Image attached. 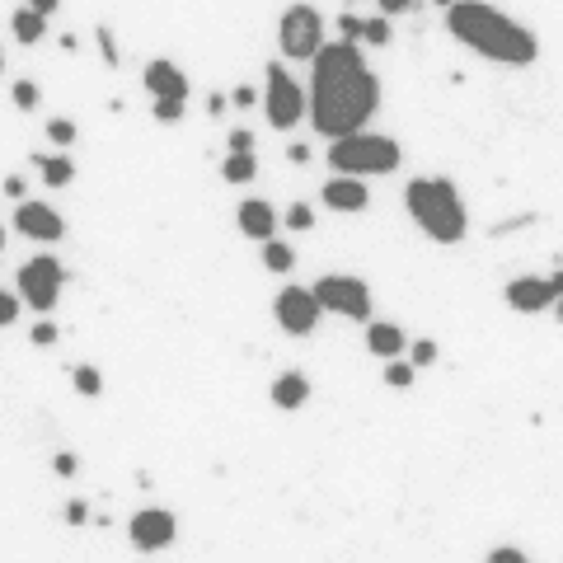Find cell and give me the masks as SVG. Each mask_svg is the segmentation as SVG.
Masks as SVG:
<instances>
[{
  "mask_svg": "<svg viewBox=\"0 0 563 563\" xmlns=\"http://www.w3.org/2000/svg\"><path fill=\"white\" fill-rule=\"evenodd\" d=\"M315 76H310V113L320 137H348L362 132L376 104H381V80L371 76L366 57L357 52V43H324L315 52Z\"/></svg>",
  "mask_w": 563,
  "mask_h": 563,
  "instance_id": "1",
  "label": "cell"
},
{
  "mask_svg": "<svg viewBox=\"0 0 563 563\" xmlns=\"http://www.w3.org/2000/svg\"><path fill=\"white\" fill-rule=\"evenodd\" d=\"M446 29L456 43H465L488 61H503V66H531L540 57V38L531 29H521L517 19H507L503 10L484 5V0L446 5Z\"/></svg>",
  "mask_w": 563,
  "mask_h": 563,
  "instance_id": "2",
  "label": "cell"
},
{
  "mask_svg": "<svg viewBox=\"0 0 563 563\" xmlns=\"http://www.w3.org/2000/svg\"><path fill=\"white\" fill-rule=\"evenodd\" d=\"M404 202H409V216L437 244H460L465 240L470 216H465V202H460V193H456V183L451 179H413L409 188H404Z\"/></svg>",
  "mask_w": 563,
  "mask_h": 563,
  "instance_id": "3",
  "label": "cell"
},
{
  "mask_svg": "<svg viewBox=\"0 0 563 563\" xmlns=\"http://www.w3.org/2000/svg\"><path fill=\"white\" fill-rule=\"evenodd\" d=\"M404 165L399 141L381 137V132H348V137L329 141V169L352 174V179H371V174H395Z\"/></svg>",
  "mask_w": 563,
  "mask_h": 563,
  "instance_id": "4",
  "label": "cell"
},
{
  "mask_svg": "<svg viewBox=\"0 0 563 563\" xmlns=\"http://www.w3.org/2000/svg\"><path fill=\"white\" fill-rule=\"evenodd\" d=\"M263 113H268V122H273L277 132L296 127V122L310 113V99H305V90L287 76V66H277V61L268 66V76H263Z\"/></svg>",
  "mask_w": 563,
  "mask_h": 563,
  "instance_id": "5",
  "label": "cell"
},
{
  "mask_svg": "<svg viewBox=\"0 0 563 563\" xmlns=\"http://www.w3.org/2000/svg\"><path fill=\"white\" fill-rule=\"evenodd\" d=\"M277 43H282V57L310 61L324 47V19L315 5H287V15L277 24Z\"/></svg>",
  "mask_w": 563,
  "mask_h": 563,
  "instance_id": "6",
  "label": "cell"
},
{
  "mask_svg": "<svg viewBox=\"0 0 563 563\" xmlns=\"http://www.w3.org/2000/svg\"><path fill=\"white\" fill-rule=\"evenodd\" d=\"M315 301L329 315H343V320H371V287L362 277L348 273H329L315 282Z\"/></svg>",
  "mask_w": 563,
  "mask_h": 563,
  "instance_id": "7",
  "label": "cell"
},
{
  "mask_svg": "<svg viewBox=\"0 0 563 563\" xmlns=\"http://www.w3.org/2000/svg\"><path fill=\"white\" fill-rule=\"evenodd\" d=\"M61 282H66V268L52 254H38V259H29L19 268V301L33 305L38 315H47L61 301Z\"/></svg>",
  "mask_w": 563,
  "mask_h": 563,
  "instance_id": "8",
  "label": "cell"
},
{
  "mask_svg": "<svg viewBox=\"0 0 563 563\" xmlns=\"http://www.w3.org/2000/svg\"><path fill=\"white\" fill-rule=\"evenodd\" d=\"M273 315L277 324H282V334L291 338H305L315 334V324H320V301H315V291H301V287H282L273 301Z\"/></svg>",
  "mask_w": 563,
  "mask_h": 563,
  "instance_id": "9",
  "label": "cell"
},
{
  "mask_svg": "<svg viewBox=\"0 0 563 563\" xmlns=\"http://www.w3.org/2000/svg\"><path fill=\"white\" fill-rule=\"evenodd\" d=\"M127 535H132V545H137L141 554H155V549L174 545L179 521H174V512H165V507H141L137 517H132V526H127Z\"/></svg>",
  "mask_w": 563,
  "mask_h": 563,
  "instance_id": "10",
  "label": "cell"
},
{
  "mask_svg": "<svg viewBox=\"0 0 563 563\" xmlns=\"http://www.w3.org/2000/svg\"><path fill=\"white\" fill-rule=\"evenodd\" d=\"M15 230L24 240H38V244H57L66 235V221L57 216V207H47V202H24L19 198L15 207Z\"/></svg>",
  "mask_w": 563,
  "mask_h": 563,
  "instance_id": "11",
  "label": "cell"
},
{
  "mask_svg": "<svg viewBox=\"0 0 563 563\" xmlns=\"http://www.w3.org/2000/svg\"><path fill=\"white\" fill-rule=\"evenodd\" d=\"M507 305H512L517 315H535V310H549V305H554L549 277H512V282H507Z\"/></svg>",
  "mask_w": 563,
  "mask_h": 563,
  "instance_id": "12",
  "label": "cell"
},
{
  "mask_svg": "<svg viewBox=\"0 0 563 563\" xmlns=\"http://www.w3.org/2000/svg\"><path fill=\"white\" fill-rule=\"evenodd\" d=\"M324 207H334V212H366V202H371V193H366V179H352V174H334V179L324 183Z\"/></svg>",
  "mask_w": 563,
  "mask_h": 563,
  "instance_id": "13",
  "label": "cell"
},
{
  "mask_svg": "<svg viewBox=\"0 0 563 563\" xmlns=\"http://www.w3.org/2000/svg\"><path fill=\"white\" fill-rule=\"evenodd\" d=\"M146 90H151L155 99H188V76H183L169 57H155L151 66H146Z\"/></svg>",
  "mask_w": 563,
  "mask_h": 563,
  "instance_id": "14",
  "label": "cell"
},
{
  "mask_svg": "<svg viewBox=\"0 0 563 563\" xmlns=\"http://www.w3.org/2000/svg\"><path fill=\"white\" fill-rule=\"evenodd\" d=\"M240 230L249 235V240H268L277 230V212L268 207V202H259V198H249V202H240Z\"/></svg>",
  "mask_w": 563,
  "mask_h": 563,
  "instance_id": "15",
  "label": "cell"
},
{
  "mask_svg": "<svg viewBox=\"0 0 563 563\" xmlns=\"http://www.w3.org/2000/svg\"><path fill=\"white\" fill-rule=\"evenodd\" d=\"M366 348L376 352V357H404L409 338H404V329H399V324L371 320V324H366Z\"/></svg>",
  "mask_w": 563,
  "mask_h": 563,
  "instance_id": "16",
  "label": "cell"
},
{
  "mask_svg": "<svg viewBox=\"0 0 563 563\" xmlns=\"http://www.w3.org/2000/svg\"><path fill=\"white\" fill-rule=\"evenodd\" d=\"M305 399H310V381H305L301 371H287V376H277L273 381V404L277 409H301Z\"/></svg>",
  "mask_w": 563,
  "mask_h": 563,
  "instance_id": "17",
  "label": "cell"
},
{
  "mask_svg": "<svg viewBox=\"0 0 563 563\" xmlns=\"http://www.w3.org/2000/svg\"><path fill=\"white\" fill-rule=\"evenodd\" d=\"M38 179L47 188H66V183L76 179V160L71 155H38Z\"/></svg>",
  "mask_w": 563,
  "mask_h": 563,
  "instance_id": "18",
  "label": "cell"
},
{
  "mask_svg": "<svg viewBox=\"0 0 563 563\" xmlns=\"http://www.w3.org/2000/svg\"><path fill=\"white\" fill-rule=\"evenodd\" d=\"M10 29H15V43L33 47V43H43V33H47V15H38V10H15V19H10Z\"/></svg>",
  "mask_w": 563,
  "mask_h": 563,
  "instance_id": "19",
  "label": "cell"
},
{
  "mask_svg": "<svg viewBox=\"0 0 563 563\" xmlns=\"http://www.w3.org/2000/svg\"><path fill=\"white\" fill-rule=\"evenodd\" d=\"M254 174H259L254 151H230L226 160H221V179H226V183H249Z\"/></svg>",
  "mask_w": 563,
  "mask_h": 563,
  "instance_id": "20",
  "label": "cell"
},
{
  "mask_svg": "<svg viewBox=\"0 0 563 563\" xmlns=\"http://www.w3.org/2000/svg\"><path fill=\"white\" fill-rule=\"evenodd\" d=\"M263 268H268V273H291V268H296V249L268 235V240H263Z\"/></svg>",
  "mask_w": 563,
  "mask_h": 563,
  "instance_id": "21",
  "label": "cell"
},
{
  "mask_svg": "<svg viewBox=\"0 0 563 563\" xmlns=\"http://www.w3.org/2000/svg\"><path fill=\"white\" fill-rule=\"evenodd\" d=\"M413 371H418L413 362H404V357H390V366H385V385H390V390H409Z\"/></svg>",
  "mask_w": 563,
  "mask_h": 563,
  "instance_id": "22",
  "label": "cell"
},
{
  "mask_svg": "<svg viewBox=\"0 0 563 563\" xmlns=\"http://www.w3.org/2000/svg\"><path fill=\"white\" fill-rule=\"evenodd\" d=\"M71 381H76V390H80L85 399H94L99 390H104V376H99L94 366H76V371H71Z\"/></svg>",
  "mask_w": 563,
  "mask_h": 563,
  "instance_id": "23",
  "label": "cell"
},
{
  "mask_svg": "<svg viewBox=\"0 0 563 563\" xmlns=\"http://www.w3.org/2000/svg\"><path fill=\"white\" fill-rule=\"evenodd\" d=\"M390 38H395V33H390V19H362V43H376V47H385L390 43Z\"/></svg>",
  "mask_w": 563,
  "mask_h": 563,
  "instance_id": "24",
  "label": "cell"
},
{
  "mask_svg": "<svg viewBox=\"0 0 563 563\" xmlns=\"http://www.w3.org/2000/svg\"><path fill=\"white\" fill-rule=\"evenodd\" d=\"M15 108L19 113H33V108H38V99H43V94H38V85H33V80H15Z\"/></svg>",
  "mask_w": 563,
  "mask_h": 563,
  "instance_id": "25",
  "label": "cell"
},
{
  "mask_svg": "<svg viewBox=\"0 0 563 563\" xmlns=\"http://www.w3.org/2000/svg\"><path fill=\"white\" fill-rule=\"evenodd\" d=\"M47 137L57 141L61 151H66V146H76V122H66V118H52V122H47Z\"/></svg>",
  "mask_w": 563,
  "mask_h": 563,
  "instance_id": "26",
  "label": "cell"
},
{
  "mask_svg": "<svg viewBox=\"0 0 563 563\" xmlns=\"http://www.w3.org/2000/svg\"><path fill=\"white\" fill-rule=\"evenodd\" d=\"M94 38H99V52H104V66H118V38H113V29H108V24H99V29H94Z\"/></svg>",
  "mask_w": 563,
  "mask_h": 563,
  "instance_id": "27",
  "label": "cell"
},
{
  "mask_svg": "<svg viewBox=\"0 0 563 563\" xmlns=\"http://www.w3.org/2000/svg\"><path fill=\"white\" fill-rule=\"evenodd\" d=\"M183 108H188V99H155V122H179L183 118Z\"/></svg>",
  "mask_w": 563,
  "mask_h": 563,
  "instance_id": "28",
  "label": "cell"
},
{
  "mask_svg": "<svg viewBox=\"0 0 563 563\" xmlns=\"http://www.w3.org/2000/svg\"><path fill=\"white\" fill-rule=\"evenodd\" d=\"M15 320H19V296H10V291H0V329H10Z\"/></svg>",
  "mask_w": 563,
  "mask_h": 563,
  "instance_id": "29",
  "label": "cell"
},
{
  "mask_svg": "<svg viewBox=\"0 0 563 563\" xmlns=\"http://www.w3.org/2000/svg\"><path fill=\"white\" fill-rule=\"evenodd\" d=\"M287 226H291V230H310V226H315V212H310L305 202H296V207L287 212Z\"/></svg>",
  "mask_w": 563,
  "mask_h": 563,
  "instance_id": "30",
  "label": "cell"
},
{
  "mask_svg": "<svg viewBox=\"0 0 563 563\" xmlns=\"http://www.w3.org/2000/svg\"><path fill=\"white\" fill-rule=\"evenodd\" d=\"M437 362V343H432V338H418V343H413V366H432Z\"/></svg>",
  "mask_w": 563,
  "mask_h": 563,
  "instance_id": "31",
  "label": "cell"
},
{
  "mask_svg": "<svg viewBox=\"0 0 563 563\" xmlns=\"http://www.w3.org/2000/svg\"><path fill=\"white\" fill-rule=\"evenodd\" d=\"M338 29H343V43H357V38H362V19L343 15V19H338Z\"/></svg>",
  "mask_w": 563,
  "mask_h": 563,
  "instance_id": "32",
  "label": "cell"
},
{
  "mask_svg": "<svg viewBox=\"0 0 563 563\" xmlns=\"http://www.w3.org/2000/svg\"><path fill=\"white\" fill-rule=\"evenodd\" d=\"M29 338L38 343V348H47V343H57V324H47V320H43V324H33V334H29Z\"/></svg>",
  "mask_w": 563,
  "mask_h": 563,
  "instance_id": "33",
  "label": "cell"
},
{
  "mask_svg": "<svg viewBox=\"0 0 563 563\" xmlns=\"http://www.w3.org/2000/svg\"><path fill=\"white\" fill-rule=\"evenodd\" d=\"M376 5H381V15H385V19L409 15V10H413V0H376Z\"/></svg>",
  "mask_w": 563,
  "mask_h": 563,
  "instance_id": "34",
  "label": "cell"
},
{
  "mask_svg": "<svg viewBox=\"0 0 563 563\" xmlns=\"http://www.w3.org/2000/svg\"><path fill=\"white\" fill-rule=\"evenodd\" d=\"M66 521H71V526H85V521H90V503H66Z\"/></svg>",
  "mask_w": 563,
  "mask_h": 563,
  "instance_id": "35",
  "label": "cell"
},
{
  "mask_svg": "<svg viewBox=\"0 0 563 563\" xmlns=\"http://www.w3.org/2000/svg\"><path fill=\"white\" fill-rule=\"evenodd\" d=\"M230 151H254V132L235 127V132H230Z\"/></svg>",
  "mask_w": 563,
  "mask_h": 563,
  "instance_id": "36",
  "label": "cell"
},
{
  "mask_svg": "<svg viewBox=\"0 0 563 563\" xmlns=\"http://www.w3.org/2000/svg\"><path fill=\"white\" fill-rule=\"evenodd\" d=\"M230 99H235L240 108H254V104H259V90H254V85H240V90L230 94Z\"/></svg>",
  "mask_w": 563,
  "mask_h": 563,
  "instance_id": "37",
  "label": "cell"
},
{
  "mask_svg": "<svg viewBox=\"0 0 563 563\" xmlns=\"http://www.w3.org/2000/svg\"><path fill=\"white\" fill-rule=\"evenodd\" d=\"M488 563H526V554H521V549H493Z\"/></svg>",
  "mask_w": 563,
  "mask_h": 563,
  "instance_id": "38",
  "label": "cell"
},
{
  "mask_svg": "<svg viewBox=\"0 0 563 563\" xmlns=\"http://www.w3.org/2000/svg\"><path fill=\"white\" fill-rule=\"evenodd\" d=\"M287 160H291V165H305V160H310V146H301V141H291V146H287Z\"/></svg>",
  "mask_w": 563,
  "mask_h": 563,
  "instance_id": "39",
  "label": "cell"
},
{
  "mask_svg": "<svg viewBox=\"0 0 563 563\" xmlns=\"http://www.w3.org/2000/svg\"><path fill=\"white\" fill-rule=\"evenodd\" d=\"M52 465H57V474H66V479H71V474L80 470V465H76V456H66V451H61V456L52 460Z\"/></svg>",
  "mask_w": 563,
  "mask_h": 563,
  "instance_id": "40",
  "label": "cell"
},
{
  "mask_svg": "<svg viewBox=\"0 0 563 563\" xmlns=\"http://www.w3.org/2000/svg\"><path fill=\"white\" fill-rule=\"evenodd\" d=\"M61 0H29V10H38V15H57Z\"/></svg>",
  "mask_w": 563,
  "mask_h": 563,
  "instance_id": "41",
  "label": "cell"
},
{
  "mask_svg": "<svg viewBox=\"0 0 563 563\" xmlns=\"http://www.w3.org/2000/svg\"><path fill=\"white\" fill-rule=\"evenodd\" d=\"M5 193H10V198H24V179H5Z\"/></svg>",
  "mask_w": 563,
  "mask_h": 563,
  "instance_id": "42",
  "label": "cell"
},
{
  "mask_svg": "<svg viewBox=\"0 0 563 563\" xmlns=\"http://www.w3.org/2000/svg\"><path fill=\"white\" fill-rule=\"evenodd\" d=\"M549 291H554V301H559V296H563V268H559V273H554V277H549Z\"/></svg>",
  "mask_w": 563,
  "mask_h": 563,
  "instance_id": "43",
  "label": "cell"
},
{
  "mask_svg": "<svg viewBox=\"0 0 563 563\" xmlns=\"http://www.w3.org/2000/svg\"><path fill=\"white\" fill-rule=\"evenodd\" d=\"M554 315H559V324H563V296H559V301H554Z\"/></svg>",
  "mask_w": 563,
  "mask_h": 563,
  "instance_id": "44",
  "label": "cell"
},
{
  "mask_svg": "<svg viewBox=\"0 0 563 563\" xmlns=\"http://www.w3.org/2000/svg\"><path fill=\"white\" fill-rule=\"evenodd\" d=\"M432 5H442V10H446V5H456V0H432Z\"/></svg>",
  "mask_w": 563,
  "mask_h": 563,
  "instance_id": "45",
  "label": "cell"
},
{
  "mask_svg": "<svg viewBox=\"0 0 563 563\" xmlns=\"http://www.w3.org/2000/svg\"><path fill=\"white\" fill-rule=\"evenodd\" d=\"M0 249H5V226H0Z\"/></svg>",
  "mask_w": 563,
  "mask_h": 563,
  "instance_id": "46",
  "label": "cell"
},
{
  "mask_svg": "<svg viewBox=\"0 0 563 563\" xmlns=\"http://www.w3.org/2000/svg\"><path fill=\"white\" fill-rule=\"evenodd\" d=\"M0 71H5V52H0Z\"/></svg>",
  "mask_w": 563,
  "mask_h": 563,
  "instance_id": "47",
  "label": "cell"
}]
</instances>
